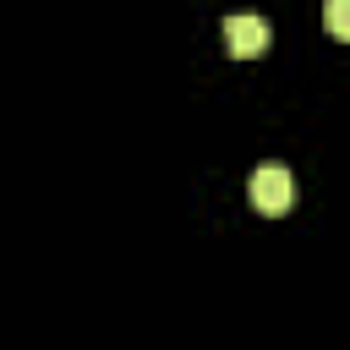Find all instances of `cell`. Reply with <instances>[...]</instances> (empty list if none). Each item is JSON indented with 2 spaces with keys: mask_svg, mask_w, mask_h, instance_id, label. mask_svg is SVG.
I'll use <instances>...</instances> for the list:
<instances>
[{
  "mask_svg": "<svg viewBox=\"0 0 350 350\" xmlns=\"http://www.w3.org/2000/svg\"><path fill=\"white\" fill-rule=\"evenodd\" d=\"M246 191H252V208L257 213H284L295 202V180H290L284 164H257L252 180H246Z\"/></svg>",
  "mask_w": 350,
  "mask_h": 350,
  "instance_id": "cell-1",
  "label": "cell"
},
{
  "mask_svg": "<svg viewBox=\"0 0 350 350\" xmlns=\"http://www.w3.org/2000/svg\"><path fill=\"white\" fill-rule=\"evenodd\" d=\"M224 44H230L235 60H252V55H268L273 27L262 16H252V11H235V16H224Z\"/></svg>",
  "mask_w": 350,
  "mask_h": 350,
  "instance_id": "cell-2",
  "label": "cell"
},
{
  "mask_svg": "<svg viewBox=\"0 0 350 350\" xmlns=\"http://www.w3.org/2000/svg\"><path fill=\"white\" fill-rule=\"evenodd\" d=\"M323 22H328L334 38H345V33H350V0H328V5H323Z\"/></svg>",
  "mask_w": 350,
  "mask_h": 350,
  "instance_id": "cell-3",
  "label": "cell"
}]
</instances>
